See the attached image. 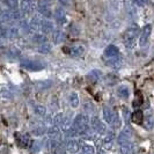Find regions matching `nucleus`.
I'll list each match as a JSON object with an SVG mask.
<instances>
[{"instance_id":"15","label":"nucleus","mask_w":154,"mask_h":154,"mask_svg":"<svg viewBox=\"0 0 154 154\" xmlns=\"http://www.w3.org/2000/svg\"><path fill=\"white\" fill-rule=\"evenodd\" d=\"M41 20L42 17H39L38 15H35L30 21L28 22V31L30 32H38L39 27H41Z\"/></svg>"},{"instance_id":"27","label":"nucleus","mask_w":154,"mask_h":154,"mask_svg":"<svg viewBox=\"0 0 154 154\" xmlns=\"http://www.w3.org/2000/svg\"><path fill=\"white\" fill-rule=\"evenodd\" d=\"M59 128L62 129L63 132H69L72 129V122H71V118L69 117H64L62 121V123L59 125Z\"/></svg>"},{"instance_id":"22","label":"nucleus","mask_w":154,"mask_h":154,"mask_svg":"<svg viewBox=\"0 0 154 154\" xmlns=\"http://www.w3.org/2000/svg\"><path fill=\"white\" fill-rule=\"evenodd\" d=\"M143 128L146 131H152L154 129V117L152 115L144 116V121H143Z\"/></svg>"},{"instance_id":"8","label":"nucleus","mask_w":154,"mask_h":154,"mask_svg":"<svg viewBox=\"0 0 154 154\" xmlns=\"http://www.w3.org/2000/svg\"><path fill=\"white\" fill-rule=\"evenodd\" d=\"M65 149L69 154H77L80 149V145L79 141L74 138H69L66 144H65Z\"/></svg>"},{"instance_id":"5","label":"nucleus","mask_w":154,"mask_h":154,"mask_svg":"<svg viewBox=\"0 0 154 154\" xmlns=\"http://www.w3.org/2000/svg\"><path fill=\"white\" fill-rule=\"evenodd\" d=\"M50 0H39L37 2V9L38 13L43 17L45 19H50L52 16V12H51V6H50Z\"/></svg>"},{"instance_id":"28","label":"nucleus","mask_w":154,"mask_h":154,"mask_svg":"<svg viewBox=\"0 0 154 154\" xmlns=\"http://www.w3.org/2000/svg\"><path fill=\"white\" fill-rule=\"evenodd\" d=\"M69 103L72 108H78L79 107V95L75 92L71 93L69 96Z\"/></svg>"},{"instance_id":"12","label":"nucleus","mask_w":154,"mask_h":154,"mask_svg":"<svg viewBox=\"0 0 154 154\" xmlns=\"http://www.w3.org/2000/svg\"><path fill=\"white\" fill-rule=\"evenodd\" d=\"M115 140V132L114 130H108L106 131V136L103 139V148L104 149H110Z\"/></svg>"},{"instance_id":"4","label":"nucleus","mask_w":154,"mask_h":154,"mask_svg":"<svg viewBox=\"0 0 154 154\" xmlns=\"http://www.w3.org/2000/svg\"><path fill=\"white\" fill-rule=\"evenodd\" d=\"M21 66L27 71L30 72H38L45 67V65L43 63L38 62V60H29V59H24L21 62Z\"/></svg>"},{"instance_id":"38","label":"nucleus","mask_w":154,"mask_h":154,"mask_svg":"<svg viewBox=\"0 0 154 154\" xmlns=\"http://www.w3.org/2000/svg\"><path fill=\"white\" fill-rule=\"evenodd\" d=\"M132 4L134 6H138V7H143L147 4V0H132Z\"/></svg>"},{"instance_id":"26","label":"nucleus","mask_w":154,"mask_h":154,"mask_svg":"<svg viewBox=\"0 0 154 154\" xmlns=\"http://www.w3.org/2000/svg\"><path fill=\"white\" fill-rule=\"evenodd\" d=\"M20 35V27L19 26H12L8 30H6V36L9 38H16Z\"/></svg>"},{"instance_id":"29","label":"nucleus","mask_w":154,"mask_h":154,"mask_svg":"<svg viewBox=\"0 0 154 154\" xmlns=\"http://www.w3.org/2000/svg\"><path fill=\"white\" fill-rule=\"evenodd\" d=\"M32 41L39 45V44H42V43L48 42V38H46V35L42 34V32H35L34 36H32Z\"/></svg>"},{"instance_id":"9","label":"nucleus","mask_w":154,"mask_h":154,"mask_svg":"<svg viewBox=\"0 0 154 154\" xmlns=\"http://www.w3.org/2000/svg\"><path fill=\"white\" fill-rule=\"evenodd\" d=\"M65 50L67 51V54L72 57H81L85 54L86 49L84 45L81 44H75V45L69 46V48H65Z\"/></svg>"},{"instance_id":"40","label":"nucleus","mask_w":154,"mask_h":154,"mask_svg":"<svg viewBox=\"0 0 154 154\" xmlns=\"http://www.w3.org/2000/svg\"><path fill=\"white\" fill-rule=\"evenodd\" d=\"M58 1L62 4L63 6H67V5L69 4V0H58Z\"/></svg>"},{"instance_id":"34","label":"nucleus","mask_w":154,"mask_h":154,"mask_svg":"<svg viewBox=\"0 0 154 154\" xmlns=\"http://www.w3.org/2000/svg\"><path fill=\"white\" fill-rule=\"evenodd\" d=\"M63 118H64V115L62 112H58L52 117V125H56V126H59L60 123H62Z\"/></svg>"},{"instance_id":"10","label":"nucleus","mask_w":154,"mask_h":154,"mask_svg":"<svg viewBox=\"0 0 154 154\" xmlns=\"http://www.w3.org/2000/svg\"><path fill=\"white\" fill-rule=\"evenodd\" d=\"M46 134L50 140H59L62 138V134H60V128L59 126H56V125H51L49 126V129L46 130Z\"/></svg>"},{"instance_id":"25","label":"nucleus","mask_w":154,"mask_h":154,"mask_svg":"<svg viewBox=\"0 0 154 154\" xmlns=\"http://www.w3.org/2000/svg\"><path fill=\"white\" fill-rule=\"evenodd\" d=\"M52 50V45L49 43V42H45V43H42L39 44L38 48H37V51H38L41 54H49Z\"/></svg>"},{"instance_id":"30","label":"nucleus","mask_w":154,"mask_h":154,"mask_svg":"<svg viewBox=\"0 0 154 154\" xmlns=\"http://www.w3.org/2000/svg\"><path fill=\"white\" fill-rule=\"evenodd\" d=\"M101 77V72L97 69H93L88 74H87V79L91 81V82H96Z\"/></svg>"},{"instance_id":"39","label":"nucleus","mask_w":154,"mask_h":154,"mask_svg":"<svg viewBox=\"0 0 154 154\" xmlns=\"http://www.w3.org/2000/svg\"><path fill=\"white\" fill-rule=\"evenodd\" d=\"M11 54H12L14 58H16V57L20 56V51H19L16 48H12V49H11Z\"/></svg>"},{"instance_id":"18","label":"nucleus","mask_w":154,"mask_h":154,"mask_svg":"<svg viewBox=\"0 0 154 154\" xmlns=\"http://www.w3.org/2000/svg\"><path fill=\"white\" fill-rule=\"evenodd\" d=\"M54 17L58 24H64L66 22V13L62 7H57L54 9Z\"/></svg>"},{"instance_id":"2","label":"nucleus","mask_w":154,"mask_h":154,"mask_svg":"<svg viewBox=\"0 0 154 154\" xmlns=\"http://www.w3.org/2000/svg\"><path fill=\"white\" fill-rule=\"evenodd\" d=\"M89 123H91V119H89L88 115H86V114H78L74 117L73 122H72V129H74L80 134L81 132H84L86 129L89 128Z\"/></svg>"},{"instance_id":"20","label":"nucleus","mask_w":154,"mask_h":154,"mask_svg":"<svg viewBox=\"0 0 154 154\" xmlns=\"http://www.w3.org/2000/svg\"><path fill=\"white\" fill-rule=\"evenodd\" d=\"M116 94L119 99H123V100H126L129 96H130V89L126 85H121L117 87L116 89Z\"/></svg>"},{"instance_id":"3","label":"nucleus","mask_w":154,"mask_h":154,"mask_svg":"<svg viewBox=\"0 0 154 154\" xmlns=\"http://www.w3.org/2000/svg\"><path fill=\"white\" fill-rule=\"evenodd\" d=\"M91 128L93 129V131L95 132L96 134L99 136H102L104 134L106 131H107V126H106V123L101 119L99 116H93L91 118Z\"/></svg>"},{"instance_id":"11","label":"nucleus","mask_w":154,"mask_h":154,"mask_svg":"<svg viewBox=\"0 0 154 154\" xmlns=\"http://www.w3.org/2000/svg\"><path fill=\"white\" fill-rule=\"evenodd\" d=\"M19 7L22 14H28L31 13L35 8V4L34 0H21V2L19 4Z\"/></svg>"},{"instance_id":"17","label":"nucleus","mask_w":154,"mask_h":154,"mask_svg":"<svg viewBox=\"0 0 154 154\" xmlns=\"http://www.w3.org/2000/svg\"><path fill=\"white\" fill-rule=\"evenodd\" d=\"M51 154H65V148L59 140H50Z\"/></svg>"},{"instance_id":"6","label":"nucleus","mask_w":154,"mask_h":154,"mask_svg":"<svg viewBox=\"0 0 154 154\" xmlns=\"http://www.w3.org/2000/svg\"><path fill=\"white\" fill-rule=\"evenodd\" d=\"M152 29H153V27H152L151 23L146 24V26L143 28L141 34H140V36H139V45L141 46V48H144V46H146L147 44H148L149 38H151V35H152Z\"/></svg>"},{"instance_id":"31","label":"nucleus","mask_w":154,"mask_h":154,"mask_svg":"<svg viewBox=\"0 0 154 154\" xmlns=\"http://www.w3.org/2000/svg\"><path fill=\"white\" fill-rule=\"evenodd\" d=\"M132 121L136 124H143L144 121V112L141 110H136L134 114L132 115Z\"/></svg>"},{"instance_id":"23","label":"nucleus","mask_w":154,"mask_h":154,"mask_svg":"<svg viewBox=\"0 0 154 154\" xmlns=\"http://www.w3.org/2000/svg\"><path fill=\"white\" fill-rule=\"evenodd\" d=\"M119 152L121 154H131V140L119 141Z\"/></svg>"},{"instance_id":"13","label":"nucleus","mask_w":154,"mask_h":154,"mask_svg":"<svg viewBox=\"0 0 154 154\" xmlns=\"http://www.w3.org/2000/svg\"><path fill=\"white\" fill-rule=\"evenodd\" d=\"M119 56V49L114 44H110L104 49V52H103V58L104 59H108V58H114Z\"/></svg>"},{"instance_id":"14","label":"nucleus","mask_w":154,"mask_h":154,"mask_svg":"<svg viewBox=\"0 0 154 154\" xmlns=\"http://www.w3.org/2000/svg\"><path fill=\"white\" fill-rule=\"evenodd\" d=\"M15 139L19 144V146L21 147H30L31 145V139L28 134H20V133H15Z\"/></svg>"},{"instance_id":"36","label":"nucleus","mask_w":154,"mask_h":154,"mask_svg":"<svg viewBox=\"0 0 154 154\" xmlns=\"http://www.w3.org/2000/svg\"><path fill=\"white\" fill-rule=\"evenodd\" d=\"M82 154H95V148L92 145H84L82 146Z\"/></svg>"},{"instance_id":"1","label":"nucleus","mask_w":154,"mask_h":154,"mask_svg":"<svg viewBox=\"0 0 154 154\" xmlns=\"http://www.w3.org/2000/svg\"><path fill=\"white\" fill-rule=\"evenodd\" d=\"M139 37V28L137 26H132L128 28L124 32V45L128 49H134L137 45V39Z\"/></svg>"},{"instance_id":"7","label":"nucleus","mask_w":154,"mask_h":154,"mask_svg":"<svg viewBox=\"0 0 154 154\" xmlns=\"http://www.w3.org/2000/svg\"><path fill=\"white\" fill-rule=\"evenodd\" d=\"M39 30L42 34L44 35H49V34H52V31L54 30V23L50 19H45V17H42L41 20V27H39Z\"/></svg>"},{"instance_id":"21","label":"nucleus","mask_w":154,"mask_h":154,"mask_svg":"<svg viewBox=\"0 0 154 154\" xmlns=\"http://www.w3.org/2000/svg\"><path fill=\"white\" fill-rule=\"evenodd\" d=\"M65 41V34L64 31L56 29L52 31V42L54 44H62L63 42Z\"/></svg>"},{"instance_id":"19","label":"nucleus","mask_w":154,"mask_h":154,"mask_svg":"<svg viewBox=\"0 0 154 154\" xmlns=\"http://www.w3.org/2000/svg\"><path fill=\"white\" fill-rule=\"evenodd\" d=\"M122 64H123V60H122L121 56H117V57H114V58H108V59H106V65H107L108 67H110V69H119V67L122 66Z\"/></svg>"},{"instance_id":"35","label":"nucleus","mask_w":154,"mask_h":154,"mask_svg":"<svg viewBox=\"0 0 154 154\" xmlns=\"http://www.w3.org/2000/svg\"><path fill=\"white\" fill-rule=\"evenodd\" d=\"M5 4L9 9H17L19 8V0H5Z\"/></svg>"},{"instance_id":"33","label":"nucleus","mask_w":154,"mask_h":154,"mask_svg":"<svg viewBox=\"0 0 154 154\" xmlns=\"http://www.w3.org/2000/svg\"><path fill=\"white\" fill-rule=\"evenodd\" d=\"M46 129L45 125H39V126H36L32 131H31V133L34 134V136H37V137H41V136H43L44 133L46 132Z\"/></svg>"},{"instance_id":"16","label":"nucleus","mask_w":154,"mask_h":154,"mask_svg":"<svg viewBox=\"0 0 154 154\" xmlns=\"http://www.w3.org/2000/svg\"><path fill=\"white\" fill-rule=\"evenodd\" d=\"M102 115H103V121L107 124L111 125L114 118H115V112L111 110V108L108 107V106H104L103 109H102Z\"/></svg>"},{"instance_id":"32","label":"nucleus","mask_w":154,"mask_h":154,"mask_svg":"<svg viewBox=\"0 0 154 154\" xmlns=\"http://www.w3.org/2000/svg\"><path fill=\"white\" fill-rule=\"evenodd\" d=\"M34 111L39 117H45L46 116V107H44L43 104H36L34 107Z\"/></svg>"},{"instance_id":"37","label":"nucleus","mask_w":154,"mask_h":154,"mask_svg":"<svg viewBox=\"0 0 154 154\" xmlns=\"http://www.w3.org/2000/svg\"><path fill=\"white\" fill-rule=\"evenodd\" d=\"M39 144H41V143H39L38 140H36V141H32V143H31L30 147H31V151H32L34 153L38 152L39 149H41V145H39Z\"/></svg>"},{"instance_id":"24","label":"nucleus","mask_w":154,"mask_h":154,"mask_svg":"<svg viewBox=\"0 0 154 154\" xmlns=\"http://www.w3.org/2000/svg\"><path fill=\"white\" fill-rule=\"evenodd\" d=\"M52 86V81L51 80H43V81H38L35 84V88L37 91H46Z\"/></svg>"},{"instance_id":"41","label":"nucleus","mask_w":154,"mask_h":154,"mask_svg":"<svg viewBox=\"0 0 154 154\" xmlns=\"http://www.w3.org/2000/svg\"><path fill=\"white\" fill-rule=\"evenodd\" d=\"M97 154H104V152H103L102 149H100V151H99V153H97Z\"/></svg>"}]
</instances>
